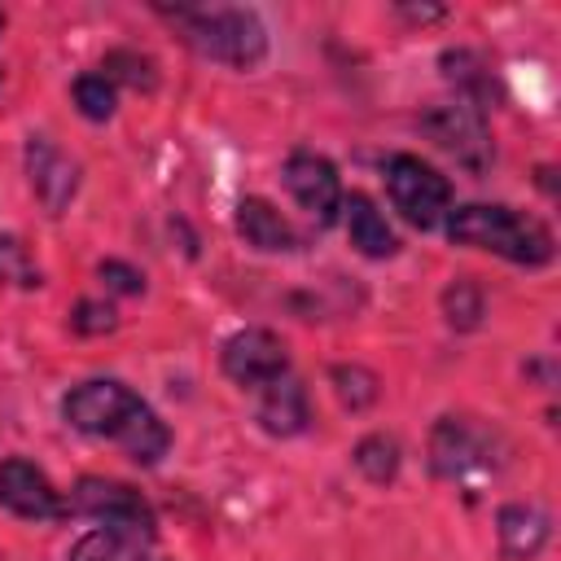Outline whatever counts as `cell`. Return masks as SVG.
<instances>
[{"label": "cell", "instance_id": "18", "mask_svg": "<svg viewBox=\"0 0 561 561\" xmlns=\"http://www.w3.org/2000/svg\"><path fill=\"white\" fill-rule=\"evenodd\" d=\"M351 465L359 469V478L364 482H373V486H390L394 478H399V469H403V447H399V438L394 434H364L355 447H351Z\"/></svg>", "mask_w": 561, "mask_h": 561}, {"label": "cell", "instance_id": "14", "mask_svg": "<svg viewBox=\"0 0 561 561\" xmlns=\"http://www.w3.org/2000/svg\"><path fill=\"white\" fill-rule=\"evenodd\" d=\"M552 539V517L539 504H504L495 513V543L504 561H535Z\"/></svg>", "mask_w": 561, "mask_h": 561}, {"label": "cell", "instance_id": "9", "mask_svg": "<svg viewBox=\"0 0 561 561\" xmlns=\"http://www.w3.org/2000/svg\"><path fill=\"white\" fill-rule=\"evenodd\" d=\"M280 180H285L289 197L298 202V210H302L316 228L337 224L346 188H342L337 167H333L324 153H316V149H294V153L285 158V167H280Z\"/></svg>", "mask_w": 561, "mask_h": 561}, {"label": "cell", "instance_id": "17", "mask_svg": "<svg viewBox=\"0 0 561 561\" xmlns=\"http://www.w3.org/2000/svg\"><path fill=\"white\" fill-rule=\"evenodd\" d=\"M438 66H443V79L456 88V101H469V105L486 110V101H491V66L473 48H447L438 57Z\"/></svg>", "mask_w": 561, "mask_h": 561}, {"label": "cell", "instance_id": "7", "mask_svg": "<svg viewBox=\"0 0 561 561\" xmlns=\"http://www.w3.org/2000/svg\"><path fill=\"white\" fill-rule=\"evenodd\" d=\"M421 131H425L443 153H451L465 171H473V175H482V171L495 162L486 110H478V105H469V101H447V105L425 110V114H421Z\"/></svg>", "mask_w": 561, "mask_h": 561}, {"label": "cell", "instance_id": "10", "mask_svg": "<svg viewBox=\"0 0 561 561\" xmlns=\"http://www.w3.org/2000/svg\"><path fill=\"white\" fill-rule=\"evenodd\" d=\"M0 508L22 517V522H61L70 513L57 482L26 456L0 460Z\"/></svg>", "mask_w": 561, "mask_h": 561}, {"label": "cell", "instance_id": "5", "mask_svg": "<svg viewBox=\"0 0 561 561\" xmlns=\"http://www.w3.org/2000/svg\"><path fill=\"white\" fill-rule=\"evenodd\" d=\"M70 513L105 526V530H118V535H131V539H145L153 543L158 539V508L149 504L145 491H136L131 482L123 478H105V473H83L75 486H70Z\"/></svg>", "mask_w": 561, "mask_h": 561}, {"label": "cell", "instance_id": "20", "mask_svg": "<svg viewBox=\"0 0 561 561\" xmlns=\"http://www.w3.org/2000/svg\"><path fill=\"white\" fill-rule=\"evenodd\" d=\"M329 390L346 412H364L381 399V377L368 364H329Z\"/></svg>", "mask_w": 561, "mask_h": 561}, {"label": "cell", "instance_id": "23", "mask_svg": "<svg viewBox=\"0 0 561 561\" xmlns=\"http://www.w3.org/2000/svg\"><path fill=\"white\" fill-rule=\"evenodd\" d=\"M0 285H18V289H39L44 272L35 267V259L26 254V245L18 237H0Z\"/></svg>", "mask_w": 561, "mask_h": 561}, {"label": "cell", "instance_id": "11", "mask_svg": "<svg viewBox=\"0 0 561 561\" xmlns=\"http://www.w3.org/2000/svg\"><path fill=\"white\" fill-rule=\"evenodd\" d=\"M22 162H26V180H31V193L39 197V206L48 215H66L70 202L79 197V184H83V167L44 131L26 136V149H22Z\"/></svg>", "mask_w": 561, "mask_h": 561}, {"label": "cell", "instance_id": "19", "mask_svg": "<svg viewBox=\"0 0 561 561\" xmlns=\"http://www.w3.org/2000/svg\"><path fill=\"white\" fill-rule=\"evenodd\" d=\"M438 311H443V320H447L451 333H473L486 320V289L473 276H456L438 294Z\"/></svg>", "mask_w": 561, "mask_h": 561}, {"label": "cell", "instance_id": "6", "mask_svg": "<svg viewBox=\"0 0 561 561\" xmlns=\"http://www.w3.org/2000/svg\"><path fill=\"white\" fill-rule=\"evenodd\" d=\"M381 171H386V197H390V206L412 228L430 232V228H438L447 219V210L456 202V188H451V180L434 162H425L421 153H390Z\"/></svg>", "mask_w": 561, "mask_h": 561}, {"label": "cell", "instance_id": "16", "mask_svg": "<svg viewBox=\"0 0 561 561\" xmlns=\"http://www.w3.org/2000/svg\"><path fill=\"white\" fill-rule=\"evenodd\" d=\"M66 561H167L153 552V543L145 539H131V535H118V530H88L70 543V557Z\"/></svg>", "mask_w": 561, "mask_h": 561}, {"label": "cell", "instance_id": "8", "mask_svg": "<svg viewBox=\"0 0 561 561\" xmlns=\"http://www.w3.org/2000/svg\"><path fill=\"white\" fill-rule=\"evenodd\" d=\"M219 368L232 386H241L250 394H259L263 386H272L285 373H294L289 346L280 342V333H272L263 324H245V329L228 333L219 342Z\"/></svg>", "mask_w": 561, "mask_h": 561}, {"label": "cell", "instance_id": "12", "mask_svg": "<svg viewBox=\"0 0 561 561\" xmlns=\"http://www.w3.org/2000/svg\"><path fill=\"white\" fill-rule=\"evenodd\" d=\"M254 421L272 438H298V434H307L311 430V394H307L302 377L298 373H285L272 386H263L254 394Z\"/></svg>", "mask_w": 561, "mask_h": 561}, {"label": "cell", "instance_id": "27", "mask_svg": "<svg viewBox=\"0 0 561 561\" xmlns=\"http://www.w3.org/2000/svg\"><path fill=\"white\" fill-rule=\"evenodd\" d=\"M0 31H4V13H0Z\"/></svg>", "mask_w": 561, "mask_h": 561}, {"label": "cell", "instance_id": "24", "mask_svg": "<svg viewBox=\"0 0 561 561\" xmlns=\"http://www.w3.org/2000/svg\"><path fill=\"white\" fill-rule=\"evenodd\" d=\"M70 329L79 337H101V333H114L118 329V311L110 298H79L70 307Z\"/></svg>", "mask_w": 561, "mask_h": 561}, {"label": "cell", "instance_id": "4", "mask_svg": "<svg viewBox=\"0 0 561 561\" xmlns=\"http://www.w3.org/2000/svg\"><path fill=\"white\" fill-rule=\"evenodd\" d=\"M500 456H504V438L469 412H443L430 425V473L443 482H469L495 473Z\"/></svg>", "mask_w": 561, "mask_h": 561}, {"label": "cell", "instance_id": "2", "mask_svg": "<svg viewBox=\"0 0 561 561\" xmlns=\"http://www.w3.org/2000/svg\"><path fill=\"white\" fill-rule=\"evenodd\" d=\"M443 232L451 245H465V250H486L504 263H517V267H548L552 254H557V241H552V228L517 206H504V202H465V206H451L447 219H443Z\"/></svg>", "mask_w": 561, "mask_h": 561}, {"label": "cell", "instance_id": "13", "mask_svg": "<svg viewBox=\"0 0 561 561\" xmlns=\"http://www.w3.org/2000/svg\"><path fill=\"white\" fill-rule=\"evenodd\" d=\"M232 228L237 237L259 250V254H298L302 250V232L267 202V197H241L237 202V215H232Z\"/></svg>", "mask_w": 561, "mask_h": 561}, {"label": "cell", "instance_id": "22", "mask_svg": "<svg viewBox=\"0 0 561 561\" xmlns=\"http://www.w3.org/2000/svg\"><path fill=\"white\" fill-rule=\"evenodd\" d=\"M70 101H75V110H79L88 123H110L114 110H118V88H114L101 70H83V75L70 83Z\"/></svg>", "mask_w": 561, "mask_h": 561}, {"label": "cell", "instance_id": "3", "mask_svg": "<svg viewBox=\"0 0 561 561\" xmlns=\"http://www.w3.org/2000/svg\"><path fill=\"white\" fill-rule=\"evenodd\" d=\"M158 13L180 31V39L228 70H259L267 61V26L254 9L241 4H158Z\"/></svg>", "mask_w": 561, "mask_h": 561}, {"label": "cell", "instance_id": "21", "mask_svg": "<svg viewBox=\"0 0 561 561\" xmlns=\"http://www.w3.org/2000/svg\"><path fill=\"white\" fill-rule=\"evenodd\" d=\"M101 75L114 88H136V92H153L158 88V61L140 48H110L101 61Z\"/></svg>", "mask_w": 561, "mask_h": 561}, {"label": "cell", "instance_id": "15", "mask_svg": "<svg viewBox=\"0 0 561 561\" xmlns=\"http://www.w3.org/2000/svg\"><path fill=\"white\" fill-rule=\"evenodd\" d=\"M337 219L346 224V237L364 259H394L399 254V237H394V228L386 224V215L377 210V202L368 193H346Z\"/></svg>", "mask_w": 561, "mask_h": 561}, {"label": "cell", "instance_id": "1", "mask_svg": "<svg viewBox=\"0 0 561 561\" xmlns=\"http://www.w3.org/2000/svg\"><path fill=\"white\" fill-rule=\"evenodd\" d=\"M61 421L83 438L114 443L140 469H153L171 451V425L158 408L118 377H88L61 394Z\"/></svg>", "mask_w": 561, "mask_h": 561}, {"label": "cell", "instance_id": "26", "mask_svg": "<svg viewBox=\"0 0 561 561\" xmlns=\"http://www.w3.org/2000/svg\"><path fill=\"white\" fill-rule=\"evenodd\" d=\"M403 18H412V22H434V18H443V9H399Z\"/></svg>", "mask_w": 561, "mask_h": 561}, {"label": "cell", "instance_id": "25", "mask_svg": "<svg viewBox=\"0 0 561 561\" xmlns=\"http://www.w3.org/2000/svg\"><path fill=\"white\" fill-rule=\"evenodd\" d=\"M96 276H101V285H105L110 294H118V298H140V294H145V272H140L136 263H127V259H101V263H96Z\"/></svg>", "mask_w": 561, "mask_h": 561}]
</instances>
